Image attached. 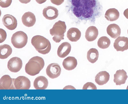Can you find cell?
<instances>
[{
    "instance_id": "cell-26",
    "label": "cell",
    "mask_w": 128,
    "mask_h": 104,
    "mask_svg": "<svg viewBox=\"0 0 128 104\" xmlns=\"http://www.w3.org/2000/svg\"><path fill=\"white\" fill-rule=\"evenodd\" d=\"M83 89H97L96 86L91 82H88L84 84L82 88Z\"/></svg>"
},
{
    "instance_id": "cell-24",
    "label": "cell",
    "mask_w": 128,
    "mask_h": 104,
    "mask_svg": "<svg viewBox=\"0 0 128 104\" xmlns=\"http://www.w3.org/2000/svg\"><path fill=\"white\" fill-rule=\"evenodd\" d=\"M98 56L99 53L98 50L94 48L90 49L87 53V59L92 63H94L98 60Z\"/></svg>"
},
{
    "instance_id": "cell-27",
    "label": "cell",
    "mask_w": 128,
    "mask_h": 104,
    "mask_svg": "<svg viewBox=\"0 0 128 104\" xmlns=\"http://www.w3.org/2000/svg\"><path fill=\"white\" fill-rule=\"evenodd\" d=\"M12 0H0V6L3 8L8 7L11 4Z\"/></svg>"
},
{
    "instance_id": "cell-16",
    "label": "cell",
    "mask_w": 128,
    "mask_h": 104,
    "mask_svg": "<svg viewBox=\"0 0 128 104\" xmlns=\"http://www.w3.org/2000/svg\"><path fill=\"white\" fill-rule=\"evenodd\" d=\"M48 82L45 77L40 76L37 77L33 83L34 86L36 89H45L47 87Z\"/></svg>"
},
{
    "instance_id": "cell-31",
    "label": "cell",
    "mask_w": 128,
    "mask_h": 104,
    "mask_svg": "<svg viewBox=\"0 0 128 104\" xmlns=\"http://www.w3.org/2000/svg\"><path fill=\"white\" fill-rule=\"evenodd\" d=\"M21 3L26 4L29 3L31 0H18Z\"/></svg>"
},
{
    "instance_id": "cell-20",
    "label": "cell",
    "mask_w": 128,
    "mask_h": 104,
    "mask_svg": "<svg viewBox=\"0 0 128 104\" xmlns=\"http://www.w3.org/2000/svg\"><path fill=\"white\" fill-rule=\"evenodd\" d=\"M77 65L76 59L74 57L68 56L62 62L64 67L68 71L72 70L75 68Z\"/></svg>"
},
{
    "instance_id": "cell-32",
    "label": "cell",
    "mask_w": 128,
    "mask_h": 104,
    "mask_svg": "<svg viewBox=\"0 0 128 104\" xmlns=\"http://www.w3.org/2000/svg\"><path fill=\"white\" fill-rule=\"evenodd\" d=\"M76 89L73 86H70L68 85L66 86L63 89Z\"/></svg>"
},
{
    "instance_id": "cell-5",
    "label": "cell",
    "mask_w": 128,
    "mask_h": 104,
    "mask_svg": "<svg viewBox=\"0 0 128 104\" xmlns=\"http://www.w3.org/2000/svg\"><path fill=\"white\" fill-rule=\"evenodd\" d=\"M28 37L24 32L20 31L14 33L11 38V42L15 48L20 49L24 47L28 42Z\"/></svg>"
},
{
    "instance_id": "cell-18",
    "label": "cell",
    "mask_w": 128,
    "mask_h": 104,
    "mask_svg": "<svg viewBox=\"0 0 128 104\" xmlns=\"http://www.w3.org/2000/svg\"><path fill=\"white\" fill-rule=\"evenodd\" d=\"M110 75L106 71L98 73L95 77V82L99 85H102L107 83L109 80Z\"/></svg>"
},
{
    "instance_id": "cell-2",
    "label": "cell",
    "mask_w": 128,
    "mask_h": 104,
    "mask_svg": "<svg viewBox=\"0 0 128 104\" xmlns=\"http://www.w3.org/2000/svg\"><path fill=\"white\" fill-rule=\"evenodd\" d=\"M44 65V62L41 57L36 56L31 58L26 64L25 70L28 75L34 76L38 74Z\"/></svg>"
},
{
    "instance_id": "cell-3",
    "label": "cell",
    "mask_w": 128,
    "mask_h": 104,
    "mask_svg": "<svg viewBox=\"0 0 128 104\" xmlns=\"http://www.w3.org/2000/svg\"><path fill=\"white\" fill-rule=\"evenodd\" d=\"M31 43L36 50L39 53L46 54L50 51L51 45L49 41L44 37L37 35L32 37Z\"/></svg>"
},
{
    "instance_id": "cell-25",
    "label": "cell",
    "mask_w": 128,
    "mask_h": 104,
    "mask_svg": "<svg viewBox=\"0 0 128 104\" xmlns=\"http://www.w3.org/2000/svg\"><path fill=\"white\" fill-rule=\"evenodd\" d=\"M110 44V41L109 38L106 36H102L98 40L97 42L98 46L102 49L108 48Z\"/></svg>"
},
{
    "instance_id": "cell-19",
    "label": "cell",
    "mask_w": 128,
    "mask_h": 104,
    "mask_svg": "<svg viewBox=\"0 0 128 104\" xmlns=\"http://www.w3.org/2000/svg\"><path fill=\"white\" fill-rule=\"evenodd\" d=\"M98 31L96 27L94 26H90L86 29L85 34L86 40L89 42L95 40L98 35Z\"/></svg>"
},
{
    "instance_id": "cell-29",
    "label": "cell",
    "mask_w": 128,
    "mask_h": 104,
    "mask_svg": "<svg viewBox=\"0 0 128 104\" xmlns=\"http://www.w3.org/2000/svg\"><path fill=\"white\" fill-rule=\"evenodd\" d=\"M64 0H50L52 4L57 6L60 5L62 4Z\"/></svg>"
},
{
    "instance_id": "cell-30",
    "label": "cell",
    "mask_w": 128,
    "mask_h": 104,
    "mask_svg": "<svg viewBox=\"0 0 128 104\" xmlns=\"http://www.w3.org/2000/svg\"><path fill=\"white\" fill-rule=\"evenodd\" d=\"M124 14L126 18L128 19V8L126 9L124 11Z\"/></svg>"
},
{
    "instance_id": "cell-34",
    "label": "cell",
    "mask_w": 128,
    "mask_h": 104,
    "mask_svg": "<svg viewBox=\"0 0 128 104\" xmlns=\"http://www.w3.org/2000/svg\"><path fill=\"white\" fill-rule=\"evenodd\" d=\"M126 89H128V85L127 86V87L126 88Z\"/></svg>"
},
{
    "instance_id": "cell-13",
    "label": "cell",
    "mask_w": 128,
    "mask_h": 104,
    "mask_svg": "<svg viewBox=\"0 0 128 104\" xmlns=\"http://www.w3.org/2000/svg\"><path fill=\"white\" fill-rule=\"evenodd\" d=\"M128 76L125 71L123 69L117 70L114 75V82L116 85L124 84Z\"/></svg>"
},
{
    "instance_id": "cell-4",
    "label": "cell",
    "mask_w": 128,
    "mask_h": 104,
    "mask_svg": "<svg viewBox=\"0 0 128 104\" xmlns=\"http://www.w3.org/2000/svg\"><path fill=\"white\" fill-rule=\"evenodd\" d=\"M66 26L64 21L59 20L53 25L50 30V34L54 36L52 39L56 43H59L64 39V33L66 32Z\"/></svg>"
},
{
    "instance_id": "cell-17",
    "label": "cell",
    "mask_w": 128,
    "mask_h": 104,
    "mask_svg": "<svg viewBox=\"0 0 128 104\" xmlns=\"http://www.w3.org/2000/svg\"><path fill=\"white\" fill-rule=\"evenodd\" d=\"M106 32L112 38L115 39L120 36L121 29L118 25L113 23L108 26L107 28Z\"/></svg>"
},
{
    "instance_id": "cell-14",
    "label": "cell",
    "mask_w": 128,
    "mask_h": 104,
    "mask_svg": "<svg viewBox=\"0 0 128 104\" xmlns=\"http://www.w3.org/2000/svg\"><path fill=\"white\" fill-rule=\"evenodd\" d=\"M22 22L25 26L30 27L35 24L36 19L34 15L32 13L28 12L25 13L22 17Z\"/></svg>"
},
{
    "instance_id": "cell-8",
    "label": "cell",
    "mask_w": 128,
    "mask_h": 104,
    "mask_svg": "<svg viewBox=\"0 0 128 104\" xmlns=\"http://www.w3.org/2000/svg\"><path fill=\"white\" fill-rule=\"evenodd\" d=\"M61 71V68L59 64L56 63H52L47 66L46 69V73L49 78L54 79L60 76Z\"/></svg>"
},
{
    "instance_id": "cell-22",
    "label": "cell",
    "mask_w": 128,
    "mask_h": 104,
    "mask_svg": "<svg viewBox=\"0 0 128 104\" xmlns=\"http://www.w3.org/2000/svg\"><path fill=\"white\" fill-rule=\"evenodd\" d=\"M120 16V13L118 10L114 8H110L108 10L105 14L106 19L110 21H115L118 19Z\"/></svg>"
},
{
    "instance_id": "cell-12",
    "label": "cell",
    "mask_w": 128,
    "mask_h": 104,
    "mask_svg": "<svg viewBox=\"0 0 128 104\" xmlns=\"http://www.w3.org/2000/svg\"><path fill=\"white\" fill-rule=\"evenodd\" d=\"M42 14L46 19L51 20L57 17L58 15V11L55 7L48 6L43 9Z\"/></svg>"
},
{
    "instance_id": "cell-15",
    "label": "cell",
    "mask_w": 128,
    "mask_h": 104,
    "mask_svg": "<svg viewBox=\"0 0 128 104\" xmlns=\"http://www.w3.org/2000/svg\"><path fill=\"white\" fill-rule=\"evenodd\" d=\"M71 48V45L70 43L67 42L62 43L58 48V55L61 58H64L69 54Z\"/></svg>"
},
{
    "instance_id": "cell-33",
    "label": "cell",
    "mask_w": 128,
    "mask_h": 104,
    "mask_svg": "<svg viewBox=\"0 0 128 104\" xmlns=\"http://www.w3.org/2000/svg\"><path fill=\"white\" fill-rule=\"evenodd\" d=\"M39 4H41L45 2L47 0H35Z\"/></svg>"
},
{
    "instance_id": "cell-35",
    "label": "cell",
    "mask_w": 128,
    "mask_h": 104,
    "mask_svg": "<svg viewBox=\"0 0 128 104\" xmlns=\"http://www.w3.org/2000/svg\"></svg>"
},
{
    "instance_id": "cell-11",
    "label": "cell",
    "mask_w": 128,
    "mask_h": 104,
    "mask_svg": "<svg viewBox=\"0 0 128 104\" xmlns=\"http://www.w3.org/2000/svg\"><path fill=\"white\" fill-rule=\"evenodd\" d=\"M114 48L117 51L123 52L128 49V38L124 37H119L114 43Z\"/></svg>"
},
{
    "instance_id": "cell-9",
    "label": "cell",
    "mask_w": 128,
    "mask_h": 104,
    "mask_svg": "<svg viewBox=\"0 0 128 104\" xmlns=\"http://www.w3.org/2000/svg\"><path fill=\"white\" fill-rule=\"evenodd\" d=\"M14 79L7 75L2 76L0 79V89H15L14 85Z\"/></svg>"
},
{
    "instance_id": "cell-28",
    "label": "cell",
    "mask_w": 128,
    "mask_h": 104,
    "mask_svg": "<svg viewBox=\"0 0 128 104\" xmlns=\"http://www.w3.org/2000/svg\"><path fill=\"white\" fill-rule=\"evenodd\" d=\"M0 43L3 42L6 40L7 37L6 33L5 30L0 29Z\"/></svg>"
},
{
    "instance_id": "cell-1",
    "label": "cell",
    "mask_w": 128,
    "mask_h": 104,
    "mask_svg": "<svg viewBox=\"0 0 128 104\" xmlns=\"http://www.w3.org/2000/svg\"><path fill=\"white\" fill-rule=\"evenodd\" d=\"M66 1L65 10L73 23L94 24L102 14V7L98 0Z\"/></svg>"
},
{
    "instance_id": "cell-10",
    "label": "cell",
    "mask_w": 128,
    "mask_h": 104,
    "mask_svg": "<svg viewBox=\"0 0 128 104\" xmlns=\"http://www.w3.org/2000/svg\"><path fill=\"white\" fill-rule=\"evenodd\" d=\"M2 21L5 26L10 30L14 29L17 26V20L12 15L7 14L4 15L2 18Z\"/></svg>"
},
{
    "instance_id": "cell-7",
    "label": "cell",
    "mask_w": 128,
    "mask_h": 104,
    "mask_svg": "<svg viewBox=\"0 0 128 104\" xmlns=\"http://www.w3.org/2000/svg\"><path fill=\"white\" fill-rule=\"evenodd\" d=\"M22 60L19 57H15L11 58L8 61L7 67L11 72L16 73L22 68Z\"/></svg>"
},
{
    "instance_id": "cell-23",
    "label": "cell",
    "mask_w": 128,
    "mask_h": 104,
    "mask_svg": "<svg viewBox=\"0 0 128 104\" xmlns=\"http://www.w3.org/2000/svg\"><path fill=\"white\" fill-rule=\"evenodd\" d=\"M12 49L8 45L4 44L0 46V58L4 59L7 58L12 53Z\"/></svg>"
},
{
    "instance_id": "cell-6",
    "label": "cell",
    "mask_w": 128,
    "mask_h": 104,
    "mask_svg": "<svg viewBox=\"0 0 128 104\" xmlns=\"http://www.w3.org/2000/svg\"><path fill=\"white\" fill-rule=\"evenodd\" d=\"M14 85L15 89H28L30 87V82L27 77L20 76L14 79Z\"/></svg>"
},
{
    "instance_id": "cell-21",
    "label": "cell",
    "mask_w": 128,
    "mask_h": 104,
    "mask_svg": "<svg viewBox=\"0 0 128 104\" xmlns=\"http://www.w3.org/2000/svg\"><path fill=\"white\" fill-rule=\"evenodd\" d=\"M81 34V32L78 29L76 28L72 27L68 31L66 36L70 41L76 42L80 39Z\"/></svg>"
}]
</instances>
